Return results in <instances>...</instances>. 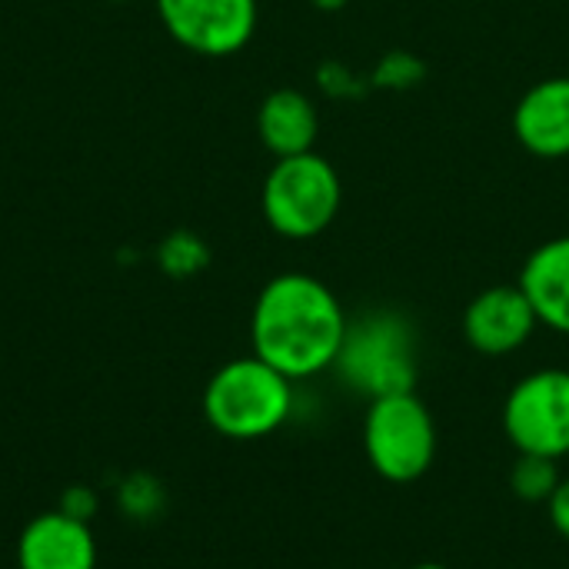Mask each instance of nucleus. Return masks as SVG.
Returning a JSON list of instances; mask_svg holds the SVG:
<instances>
[{
	"label": "nucleus",
	"mask_w": 569,
	"mask_h": 569,
	"mask_svg": "<svg viewBox=\"0 0 569 569\" xmlns=\"http://www.w3.org/2000/svg\"><path fill=\"white\" fill-rule=\"evenodd\" d=\"M347 313L337 293L310 273L273 277L253 303V353L290 380L330 370L347 337Z\"/></svg>",
	"instance_id": "obj_1"
},
{
	"label": "nucleus",
	"mask_w": 569,
	"mask_h": 569,
	"mask_svg": "<svg viewBox=\"0 0 569 569\" xmlns=\"http://www.w3.org/2000/svg\"><path fill=\"white\" fill-rule=\"evenodd\" d=\"M293 380L263 363L257 353L223 363L207 390L203 413L230 440H260L280 430L293 410Z\"/></svg>",
	"instance_id": "obj_2"
},
{
	"label": "nucleus",
	"mask_w": 569,
	"mask_h": 569,
	"mask_svg": "<svg viewBox=\"0 0 569 569\" xmlns=\"http://www.w3.org/2000/svg\"><path fill=\"white\" fill-rule=\"evenodd\" d=\"M340 173L317 150L280 157L260 190V210L273 233L287 240L320 237L340 213Z\"/></svg>",
	"instance_id": "obj_3"
},
{
	"label": "nucleus",
	"mask_w": 569,
	"mask_h": 569,
	"mask_svg": "<svg viewBox=\"0 0 569 569\" xmlns=\"http://www.w3.org/2000/svg\"><path fill=\"white\" fill-rule=\"evenodd\" d=\"M340 377L370 400L413 390L417 380V337L407 317L377 310L347 323L340 357L333 363Z\"/></svg>",
	"instance_id": "obj_4"
},
{
	"label": "nucleus",
	"mask_w": 569,
	"mask_h": 569,
	"mask_svg": "<svg viewBox=\"0 0 569 569\" xmlns=\"http://www.w3.org/2000/svg\"><path fill=\"white\" fill-rule=\"evenodd\" d=\"M363 450L370 467L390 483L420 480L437 460V423L413 393H387L370 400L363 420Z\"/></svg>",
	"instance_id": "obj_5"
},
{
	"label": "nucleus",
	"mask_w": 569,
	"mask_h": 569,
	"mask_svg": "<svg viewBox=\"0 0 569 569\" xmlns=\"http://www.w3.org/2000/svg\"><path fill=\"white\" fill-rule=\"evenodd\" d=\"M503 433L517 453L560 460L569 453V370H537L507 393Z\"/></svg>",
	"instance_id": "obj_6"
},
{
	"label": "nucleus",
	"mask_w": 569,
	"mask_h": 569,
	"mask_svg": "<svg viewBox=\"0 0 569 569\" xmlns=\"http://www.w3.org/2000/svg\"><path fill=\"white\" fill-rule=\"evenodd\" d=\"M163 30L190 53H240L257 30V0H157Z\"/></svg>",
	"instance_id": "obj_7"
},
{
	"label": "nucleus",
	"mask_w": 569,
	"mask_h": 569,
	"mask_svg": "<svg viewBox=\"0 0 569 569\" xmlns=\"http://www.w3.org/2000/svg\"><path fill=\"white\" fill-rule=\"evenodd\" d=\"M537 327V310L520 283L487 287L463 310V337L483 357H507L520 350Z\"/></svg>",
	"instance_id": "obj_8"
},
{
	"label": "nucleus",
	"mask_w": 569,
	"mask_h": 569,
	"mask_svg": "<svg viewBox=\"0 0 569 569\" xmlns=\"http://www.w3.org/2000/svg\"><path fill=\"white\" fill-rule=\"evenodd\" d=\"M17 563L20 569H93L97 543L87 520L53 510L27 523L17 543Z\"/></svg>",
	"instance_id": "obj_9"
},
{
	"label": "nucleus",
	"mask_w": 569,
	"mask_h": 569,
	"mask_svg": "<svg viewBox=\"0 0 569 569\" xmlns=\"http://www.w3.org/2000/svg\"><path fill=\"white\" fill-rule=\"evenodd\" d=\"M513 133L520 147L540 160L569 157V77L540 80L520 97Z\"/></svg>",
	"instance_id": "obj_10"
},
{
	"label": "nucleus",
	"mask_w": 569,
	"mask_h": 569,
	"mask_svg": "<svg viewBox=\"0 0 569 569\" xmlns=\"http://www.w3.org/2000/svg\"><path fill=\"white\" fill-rule=\"evenodd\" d=\"M520 287L543 327L569 333V233L540 243L527 257L520 270Z\"/></svg>",
	"instance_id": "obj_11"
},
{
	"label": "nucleus",
	"mask_w": 569,
	"mask_h": 569,
	"mask_svg": "<svg viewBox=\"0 0 569 569\" xmlns=\"http://www.w3.org/2000/svg\"><path fill=\"white\" fill-rule=\"evenodd\" d=\"M257 133H260V143L277 160L313 150L317 133H320V117H317L313 100L293 87H280L267 93L257 110Z\"/></svg>",
	"instance_id": "obj_12"
},
{
	"label": "nucleus",
	"mask_w": 569,
	"mask_h": 569,
	"mask_svg": "<svg viewBox=\"0 0 569 569\" xmlns=\"http://www.w3.org/2000/svg\"><path fill=\"white\" fill-rule=\"evenodd\" d=\"M557 463L560 460L520 453V460L510 470V490L517 493V500H523V503H550L557 487L563 483V473H560Z\"/></svg>",
	"instance_id": "obj_13"
},
{
	"label": "nucleus",
	"mask_w": 569,
	"mask_h": 569,
	"mask_svg": "<svg viewBox=\"0 0 569 569\" xmlns=\"http://www.w3.org/2000/svg\"><path fill=\"white\" fill-rule=\"evenodd\" d=\"M210 260V250L207 243L197 237V233H187V230H177L170 233L163 243H160V267L170 273V277H190V273H200Z\"/></svg>",
	"instance_id": "obj_14"
},
{
	"label": "nucleus",
	"mask_w": 569,
	"mask_h": 569,
	"mask_svg": "<svg viewBox=\"0 0 569 569\" xmlns=\"http://www.w3.org/2000/svg\"><path fill=\"white\" fill-rule=\"evenodd\" d=\"M547 510H550V523L557 527V533L563 540H569V477H563V483L557 487V493L547 503Z\"/></svg>",
	"instance_id": "obj_15"
},
{
	"label": "nucleus",
	"mask_w": 569,
	"mask_h": 569,
	"mask_svg": "<svg viewBox=\"0 0 569 569\" xmlns=\"http://www.w3.org/2000/svg\"><path fill=\"white\" fill-rule=\"evenodd\" d=\"M317 7H323V10H337V7H343L347 0H313Z\"/></svg>",
	"instance_id": "obj_16"
},
{
	"label": "nucleus",
	"mask_w": 569,
	"mask_h": 569,
	"mask_svg": "<svg viewBox=\"0 0 569 569\" xmlns=\"http://www.w3.org/2000/svg\"><path fill=\"white\" fill-rule=\"evenodd\" d=\"M413 569H447V567H443V563H417Z\"/></svg>",
	"instance_id": "obj_17"
},
{
	"label": "nucleus",
	"mask_w": 569,
	"mask_h": 569,
	"mask_svg": "<svg viewBox=\"0 0 569 569\" xmlns=\"http://www.w3.org/2000/svg\"><path fill=\"white\" fill-rule=\"evenodd\" d=\"M110 3H130V0H110Z\"/></svg>",
	"instance_id": "obj_18"
}]
</instances>
